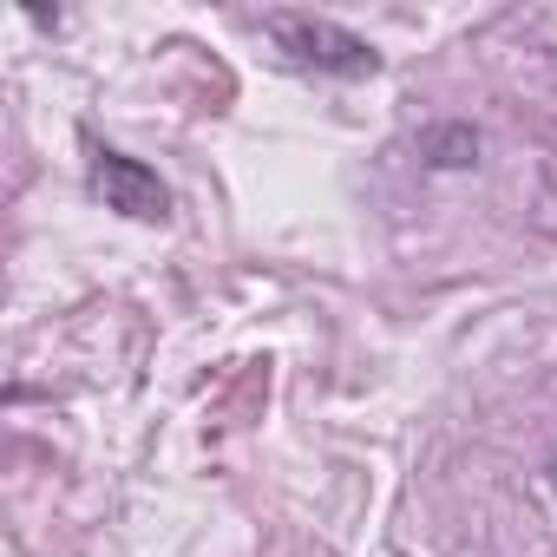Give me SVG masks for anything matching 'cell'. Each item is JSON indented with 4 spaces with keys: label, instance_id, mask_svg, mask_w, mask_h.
<instances>
[{
    "label": "cell",
    "instance_id": "1",
    "mask_svg": "<svg viewBox=\"0 0 557 557\" xmlns=\"http://www.w3.org/2000/svg\"><path fill=\"white\" fill-rule=\"evenodd\" d=\"M262 34L283 47L289 66L322 73V79H374V73H381V53H374L361 34H348V27H335V21H315V14H269Z\"/></svg>",
    "mask_w": 557,
    "mask_h": 557
},
{
    "label": "cell",
    "instance_id": "2",
    "mask_svg": "<svg viewBox=\"0 0 557 557\" xmlns=\"http://www.w3.org/2000/svg\"><path fill=\"white\" fill-rule=\"evenodd\" d=\"M92 197H106V210H119L132 223H164L171 216V190L158 184V171L112 151V145L92 151Z\"/></svg>",
    "mask_w": 557,
    "mask_h": 557
},
{
    "label": "cell",
    "instance_id": "3",
    "mask_svg": "<svg viewBox=\"0 0 557 557\" xmlns=\"http://www.w3.org/2000/svg\"><path fill=\"white\" fill-rule=\"evenodd\" d=\"M426 164L433 171H472L479 164V132L472 125H440V132H426Z\"/></svg>",
    "mask_w": 557,
    "mask_h": 557
},
{
    "label": "cell",
    "instance_id": "4",
    "mask_svg": "<svg viewBox=\"0 0 557 557\" xmlns=\"http://www.w3.org/2000/svg\"><path fill=\"white\" fill-rule=\"evenodd\" d=\"M550 492H557V466H550Z\"/></svg>",
    "mask_w": 557,
    "mask_h": 557
}]
</instances>
